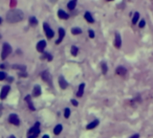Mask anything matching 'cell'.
Segmentation results:
<instances>
[{
	"label": "cell",
	"mask_w": 153,
	"mask_h": 138,
	"mask_svg": "<svg viewBox=\"0 0 153 138\" xmlns=\"http://www.w3.org/2000/svg\"><path fill=\"white\" fill-rule=\"evenodd\" d=\"M23 18H24V14H23V12L20 11V10H17V8L11 10L6 15V20H7V22H10V23L20 22V21L23 20Z\"/></svg>",
	"instance_id": "6da1fadb"
},
{
	"label": "cell",
	"mask_w": 153,
	"mask_h": 138,
	"mask_svg": "<svg viewBox=\"0 0 153 138\" xmlns=\"http://www.w3.org/2000/svg\"><path fill=\"white\" fill-rule=\"evenodd\" d=\"M39 134H40V122L37 121L35 123V126H31L30 130H28L27 138H37Z\"/></svg>",
	"instance_id": "7a4b0ae2"
},
{
	"label": "cell",
	"mask_w": 153,
	"mask_h": 138,
	"mask_svg": "<svg viewBox=\"0 0 153 138\" xmlns=\"http://www.w3.org/2000/svg\"><path fill=\"white\" fill-rule=\"evenodd\" d=\"M12 52V47L10 44H7V43H4L3 44V48H2V53H1V58L2 60L6 59V57H8Z\"/></svg>",
	"instance_id": "3957f363"
},
{
	"label": "cell",
	"mask_w": 153,
	"mask_h": 138,
	"mask_svg": "<svg viewBox=\"0 0 153 138\" xmlns=\"http://www.w3.org/2000/svg\"><path fill=\"white\" fill-rule=\"evenodd\" d=\"M43 28H44V31H45V34H46V37H47V39H51V38H54L55 33H54V30L49 27L48 23H46V22L43 23Z\"/></svg>",
	"instance_id": "277c9868"
},
{
	"label": "cell",
	"mask_w": 153,
	"mask_h": 138,
	"mask_svg": "<svg viewBox=\"0 0 153 138\" xmlns=\"http://www.w3.org/2000/svg\"><path fill=\"white\" fill-rule=\"evenodd\" d=\"M8 121H10L11 123H13V125H15V126L20 125V120L18 118V116H17V114H11L10 117H8Z\"/></svg>",
	"instance_id": "5b68a950"
},
{
	"label": "cell",
	"mask_w": 153,
	"mask_h": 138,
	"mask_svg": "<svg viewBox=\"0 0 153 138\" xmlns=\"http://www.w3.org/2000/svg\"><path fill=\"white\" fill-rule=\"evenodd\" d=\"M114 46L120 49L121 46H122V37L119 33H115V40H114Z\"/></svg>",
	"instance_id": "8992f818"
},
{
	"label": "cell",
	"mask_w": 153,
	"mask_h": 138,
	"mask_svg": "<svg viewBox=\"0 0 153 138\" xmlns=\"http://www.w3.org/2000/svg\"><path fill=\"white\" fill-rule=\"evenodd\" d=\"M59 85H60V88L62 89V90H64L68 87V83L66 82V80L64 79V76H59Z\"/></svg>",
	"instance_id": "52a82bcc"
},
{
	"label": "cell",
	"mask_w": 153,
	"mask_h": 138,
	"mask_svg": "<svg viewBox=\"0 0 153 138\" xmlns=\"http://www.w3.org/2000/svg\"><path fill=\"white\" fill-rule=\"evenodd\" d=\"M45 47H46V42L44 41V40H41V41H39L38 44H37V46H36L37 50H38L39 52H43V51H44V49H45Z\"/></svg>",
	"instance_id": "ba28073f"
},
{
	"label": "cell",
	"mask_w": 153,
	"mask_h": 138,
	"mask_svg": "<svg viewBox=\"0 0 153 138\" xmlns=\"http://www.w3.org/2000/svg\"><path fill=\"white\" fill-rule=\"evenodd\" d=\"M64 37H65V29L62 28V27H60L59 28V38H58V40L56 41V44H60V43L63 41Z\"/></svg>",
	"instance_id": "9c48e42d"
},
{
	"label": "cell",
	"mask_w": 153,
	"mask_h": 138,
	"mask_svg": "<svg viewBox=\"0 0 153 138\" xmlns=\"http://www.w3.org/2000/svg\"><path fill=\"white\" fill-rule=\"evenodd\" d=\"M10 90H11L10 86H4V87L2 88V90H1V94H0V98H1V99H4L5 97L7 96V94H8V92H10Z\"/></svg>",
	"instance_id": "30bf717a"
},
{
	"label": "cell",
	"mask_w": 153,
	"mask_h": 138,
	"mask_svg": "<svg viewBox=\"0 0 153 138\" xmlns=\"http://www.w3.org/2000/svg\"><path fill=\"white\" fill-rule=\"evenodd\" d=\"M115 73L117 74V75H121V76H124L125 74L127 73V69L125 67H123V66H119L116 69H115Z\"/></svg>",
	"instance_id": "8fae6325"
},
{
	"label": "cell",
	"mask_w": 153,
	"mask_h": 138,
	"mask_svg": "<svg viewBox=\"0 0 153 138\" xmlns=\"http://www.w3.org/2000/svg\"><path fill=\"white\" fill-rule=\"evenodd\" d=\"M99 123H100L99 119H94L93 121H91L90 123H88V125L86 126V129H87V130H92V129L97 128V126H99Z\"/></svg>",
	"instance_id": "7c38bea8"
},
{
	"label": "cell",
	"mask_w": 153,
	"mask_h": 138,
	"mask_svg": "<svg viewBox=\"0 0 153 138\" xmlns=\"http://www.w3.org/2000/svg\"><path fill=\"white\" fill-rule=\"evenodd\" d=\"M84 89H85V84H84V83L80 84L79 88H78V91H77V96L78 97H82L83 96V94H84Z\"/></svg>",
	"instance_id": "4fadbf2b"
},
{
	"label": "cell",
	"mask_w": 153,
	"mask_h": 138,
	"mask_svg": "<svg viewBox=\"0 0 153 138\" xmlns=\"http://www.w3.org/2000/svg\"><path fill=\"white\" fill-rule=\"evenodd\" d=\"M25 102L27 103L28 108H30L31 111H35V110H36V108L34 107V104H33V102H31V95H26V96H25Z\"/></svg>",
	"instance_id": "5bb4252c"
},
{
	"label": "cell",
	"mask_w": 153,
	"mask_h": 138,
	"mask_svg": "<svg viewBox=\"0 0 153 138\" xmlns=\"http://www.w3.org/2000/svg\"><path fill=\"white\" fill-rule=\"evenodd\" d=\"M58 16H59L60 19H63V20H67L69 18V15L67 13H65L63 10H59L58 11Z\"/></svg>",
	"instance_id": "9a60e30c"
},
{
	"label": "cell",
	"mask_w": 153,
	"mask_h": 138,
	"mask_svg": "<svg viewBox=\"0 0 153 138\" xmlns=\"http://www.w3.org/2000/svg\"><path fill=\"white\" fill-rule=\"evenodd\" d=\"M33 95L35 97H37V96H40L41 95V87H40L39 85H36L34 87V90H33Z\"/></svg>",
	"instance_id": "2e32d148"
},
{
	"label": "cell",
	"mask_w": 153,
	"mask_h": 138,
	"mask_svg": "<svg viewBox=\"0 0 153 138\" xmlns=\"http://www.w3.org/2000/svg\"><path fill=\"white\" fill-rule=\"evenodd\" d=\"M41 76H42V79L44 80L45 82H47V83H50V74H49V72H48L47 70L43 71V72L41 73Z\"/></svg>",
	"instance_id": "e0dca14e"
},
{
	"label": "cell",
	"mask_w": 153,
	"mask_h": 138,
	"mask_svg": "<svg viewBox=\"0 0 153 138\" xmlns=\"http://www.w3.org/2000/svg\"><path fill=\"white\" fill-rule=\"evenodd\" d=\"M84 18L88 23H93L94 22V18L92 17V15L89 13V12H86V13L84 14Z\"/></svg>",
	"instance_id": "ac0fdd59"
},
{
	"label": "cell",
	"mask_w": 153,
	"mask_h": 138,
	"mask_svg": "<svg viewBox=\"0 0 153 138\" xmlns=\"http://www.w3.org/2000/svg\"><path fill=\"white\" fill-rule=\"evenodd\" d=\"M77 6V1L76 0H73V1H69L68 3H67V7H68V10H70V11H73L74 10Z\"/></svg>",
	"instance_id": "d6986e66"
},
{
	"label": "cell",
	"mask_w": 153,
	"mask_h": 138,
	"mask_svg": "<svg viewBox=\"0 0 153 138\" xmlns=\"http://www.w3.org/2000/svg\"><path fill=\"white\" fill-rule=\"evenodd\" d=\"M62 130H63L62 125H57L56 126H55V129H54V133H55V135H59V134L62 132Z\"/></svg>",
	"instance_id": "ffe728a7"
},
{
	"label": "cell",
	"mask_w": 153,
	"mask_h": 138,
	"mask_svg": "<svg viewBox=\"0 0 153 138\" xmlns=\"http://www.w3.org/2000/svg\"><path fill=\"white\" fill-rule=\"evenodd\" d=\"M70 51H71V54H73V57H76L78 54V52H79V48H78L76 45H73L71 48H70Z\"/></svg>",
	"instance_id": "44dd1931"
},
{
	"label": "cell",
	"mask_w": 153,
	"mask_h": 138,
	"mask_svg": "<svg viewBox=\"0 0 153 138\" xmlns=\"http://www.w3.org/2000/svg\"><path fill=\"white\" fill-rule=\"evenodd\" d=\"M138 19H140V13H134V15H133V19H132V24H136L137 21H138Z\"/></svg>",
	"instance_id": "7402d4cb"
},
{
	"label": "cell",
	"mask_w": 153,
	"mask_h": 138,
	"mask_svg": "<svg viewBox=\"0 0 153 138\" xmlns=\"http://www.w3.org/2000/svg\"><path fill=\"white\" fill-rule=\"evenodd\" d=\"M30 23L31 26H36L37 24H38V20H37L36 17H31L30 18Z\"/></svg>",
	"instance_id": "603a6c76"
},
{
	"label": "cell",
	"mask_w": 153,
	"mask_h": 138,
	"mask_svg": "<svg viewBox=\"0 0 153 138\" xmlns=\"http://www.w3.org/2000/svg\"><path fill=\"white\" fill-rule=\"evenodd\" d=\"M71 33H73V34H82V29L79 27H73L71 29Z\"/></svg>",
	"instance_id": "cb8c5ba5"
},
{
	"label": "cell",
	"mask_w": 153,
	"mask_h": 138,
	"mask_svg": "<svg viewBox=\"0 0 153 138\" xmlns=\"http://www.w3.org/2000/svg\"><path fill=\"white\" fill-rule=\"evenodd\" d=\"M102 72L103 74H106L107 73V71H108V68H107V65H106V63H102Z\"/></svg>",
	"instance_id": "d4e9b609"
},
{
	"label": "cell",
	"mask_w": 153,
	"mask_h": 138,
	"mask_svg": "<svg viewBox=\"0 0 153 138\" xmlns=\"http://www.w3.org/2000/svg\"><path fill=\"white\" fill-rule=\"evenodd\" d=\"M44 58H46V59L48 60V61H53V57H51V54L50 53H47V52H45L44 54H43V57H42V59H44Z\"/></svg>",
	"instance_id": "484cf974"
},
{
	"label": "cell",
	"mask_w": 153,
	"mask_h": 138,
	"mask_svg": "<svg viewBox=\"0 0 153 138\" xmlns=\"http://www.w3.org/2000/svg\"><path fill=\"white\" fill-rule=\"evenodd\" d=\"M64 116L65 118H69V116H70V109L69 108H66L64 110Z\"/></svg>",
	"instance_id": "4316f807"
},
{
	"label": "cell",
	"mask_w": 153,
	"mask_h": 138,
	"mask_svg": "<svg viewBox=\"0 0 153 138\" xmlns=\"http://www.w3.org/2000/svg\"><path fill=\"white\" fill-rule=\"evenodd\" d=\"M13 68H14V69H21V70L24 71L26 67H25L24 65H14V66H13Z\"/></svg>",
	"instance_id": "83f0119b"
},
{
	"label": "cell",
	"mask_w": 153,
	"mask_h": 138,
	"mask_svg": "<svg viewBox=\"0 0 153 138\" xmlns=\"http://www.w3.org/2000/svg\"><path fill=\"white\" fill-rule=\"evenodd\" d=\"M88 34H89V38L90 39H93L94 37H96V34H94V31L92 29H89L88 30Z\"/></svg>",
	"instance_id": "f1b7e54d"
},
{
	"label": "cell",
	"mask_w": 153,
	"mask_h": 138,
	"mask_svg": "<svg viewBox=\"0 0 153 138\" xmlns=\"http://www.w3.org/2000/svg\"><path fill=\"white\" fill-rule=\"evenodd\" d=\"M146 25V21L145 20H141L140 23H138V26H140V28H144Z\"/></svg>",
	"instance_id": "f546056e"
},
{
	"label": "cell",
	"mask_w": 153,
	"mask_h": 138,
	"mask_svg": "<svg viewBox=\"0 0 153 138\" xmlns=\"http://www.w3.org/2000/svg\"><path fill=\"white\" fill-rule=\"evenodd\" d=\"M5 77H6V75H5V72H3V71H0V80H4Z\"/></svg>",
	"instance_id": "4dcf8cb0"
},
{
	"label": "cell",
	"mask_w": 153,
	"mask_h": 138,
	"mask_svg": "<svg viewBox=\"0 0 153 138\" xmlns=\"http://www.w3.org/2000/svg\"><path fill=\"white\" fill-rule=\"evenodd\" d=\"M71 104H73L74 107H78V106H79V103H78L76 99H71Z\"/></svg>",
	"instance_id": "1f68e13d"
},
{
	"label": "cell",
	"mask_w": 153,
	"mask_h": 138,
	"mask_svg": "<svg viewBox=\"0 0 153 138\" xmlns=\"http://www.w3.org/2000/svg\"><path fill=\"white\" fill-rule=\"evenodd\" d=\"M130 138H140V135H138V134H134V135H132Z\"/></svg>",
	"instance_id": "d6a6232c"
},
{
	"label": "cell",
	"mask_w": 153,
	"mask_h": 138,
	"mask_svg": "<svg viewBox=\"0 0 153 138\" xmlns=\"http://www.w3.org/2000/svg\"><path fill=\"white\" fill-rule=\"evenodd\" d=\"M19 75L20 76H27V74H26V72H21V73H19Z\"/></svg>",
	"instance_id": "836d02e7"
},
{
	"label": "cell",
	"mask_w": 153,
	"mask_h": 138,
	"mask_svg": "<svg viewBox=\"0 0 153 138\" xmlns=\"http://www.w3.org/2000/svg\"><path fill=\"white\" fill-rule=\"evenodd\" d=\"M1 112H2V106H0V116H1Z\"/></svg>",
	"instance_id": "e575fe53"
},
{
	"label": "cell",
	"mask_w": 153,
	"mask_h": 138,
	"mask_svg": "<svg viewBox=\"0 0 153 138\" xmlns=\"http://www.w3.org/2000/svg\"><path fill=\"white\" fill-rule=\"evenodd\" d=\"M42 138H49V136H48V135H44Z\"/></svg>",
	"instance_id": "d590c367"
},
{
	"label": "cell",
	"mask_w": 153,
	"mask_h": 138,
	"mask_svg": "<svg viewBox=\"0 0 153 138\" xmlns=\"http://www.w3.org/2000/svg\"><path fill=\"white\" fill-rule=\"evenodd\" d=\"M10 138H16V137H15V136H11Z\"/></svg>",
	"instance_id": "8d00e7d4"
},
{
	"label": "cell",
	"mask_w": 153,
	"mask_h": 138,
	"mask_svg": "<svg viewBox=\"0 0 153 138\" xmlns=\"http://www.w3.org/2000/svg\"><path fill=\"white\" fill-rule=\"evenodd\" d=\"M1 21H2V20H1V18H0V24H1Z\"/></svg>",
	"instance_id": "74e56055"
}]
</instances>
